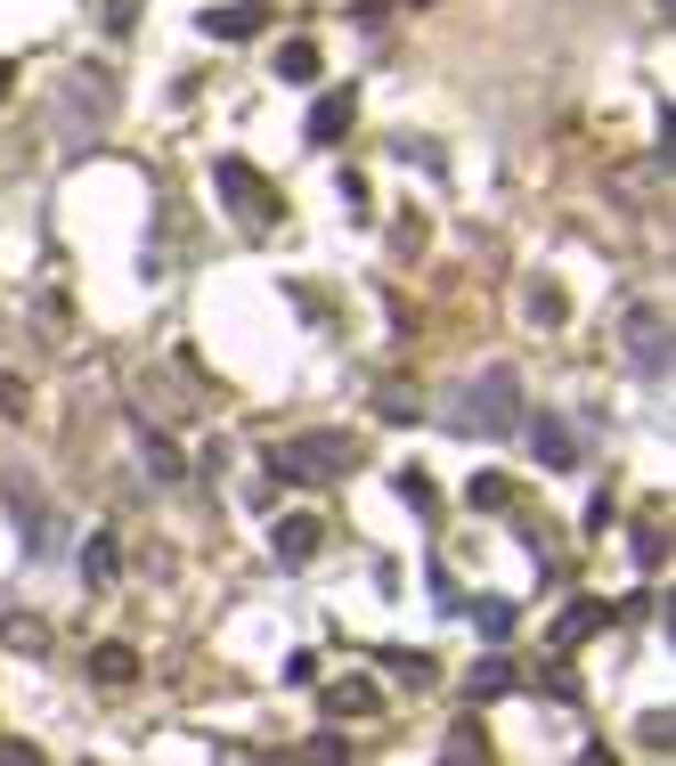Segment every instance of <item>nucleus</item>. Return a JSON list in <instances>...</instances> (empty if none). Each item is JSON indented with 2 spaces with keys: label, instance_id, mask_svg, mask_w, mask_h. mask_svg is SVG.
Segmentation results:
<instances>
[{
  "label": "nucleus",
  "instance_id": "nucleus-1",
  "mask_svg": "<svg viewBox=\"0 0 676 766\" xmlns=\"http://www.w3.org/2000/svg\"><path fill=\"white\" fill-rule=\"evenodd\" d=\"M514 424H522V376H514V367H481V376L457 391V432L505 441Z\"/></svg>",
  "mask_w": 676,
  "mask_h": 766
},
{
  "label": "nucleus",
  "instance_id": "nucleus-2",
  "mask_svg": "<svg viewBox=\"0 0 676 766\" xmlns=\"http://www.w3.org/2000/svg\"><path fill=\"white\" fill-rule=\"evenodd\" d=\"M351 457H359V449L342 441V432H302V441L270 449V473H277V482H335Z\"/></svg>",
  "mask_w": 676,
  "mask_h": 766
},
{
  "label": "nucleus",
  "instance_id": "nucleus-3",
  "mask_svg": "<svg viewBox=\"0 0 676 766\" xmlns=\"http://www.w3.org/2000/svg\"><path fill=\"white\" fill-rule=\"evenodd\" d=\"M0 498H9L17 530H25V554H41V563H50V554L66 547V522L50 514V498H41V489L25 482V473H9V482H0Z\"/></svg>",
  "mask_w": 676,
  "mask_h": 766
},
{
  "label": "nucleus",
  "instance_id": "nucleus-4",
  "mask_svg": "<svg viewBox=\"0 0 676 766\" xmlns=\"http://www.w3.org/2000/svg\"><path fill=\"white\" fill-rule=\"evenodd\" d=\"M212 188H220V204H229L237 220H277V213H285L277 188H270L244 155H220V163H212Z\"/></svg>",
  "mask_w": 676,
  "mask_h": 766
},
{
  "label": "nucleus",
  "instance_id": "nucleus-5",
  "mask_svg": "<svg viewBox=\"0 0 676 766\" xmlns=\"http://www.w3.org/2000/svg\"><path fill=\"white\" fill-rule=\"evenodd\" d=\"M628 367H636V376H661L668 367V310L661 302H628Z\"/></svg>",
  "mask_w": 676,
  "mask_h": 766
},
{
  "label": "nucleus",
  "instance_id": "nucleus-6",
  "mask_svg": "<svg viewBox=\"0 0 676 766\" xmlns=\"http://www.w3.org/2000/svg\"><path fill=\"white\" fill-rule=\"evenodd\" d=\"M196 25L212 33V41H253L261 25H270V0H237V9H204Z\"/></svg>",
  "mask_w": 676,
  "mask_h": 766
},
{
  "label": "nucleus",
  "instance_id": "nucleus-7",
  "mask_svg": "<svg viewBox=\"0 0 676 766\" xmlns=\"http://www.w3.org/2000/svg\"><path fill=\"white\" fill-rule=\"evenodd\" d=\"M530 449H538V465H555V473L579 465V441H570L563 417H530Z\"/></svg>",
  "mask_w": 676,
  "mask_h": 766
},
{
  "label": "nucleus",
  "instance_id": "nucleus-8",
  "mask_svg": "<svg viewBox=\"0 0 676 766\" xmlns=\"http://www.w3.org/2000/svg\"><path fill=\"white\" fill-rule=\"evenodd\" d=\"M270 538H277V554H285V563H310V554L326 547V522H318V514H285V522H277Z\"/></svg>",
  "mask_w": 676,
  "mask_h": 766
},
{
  "label": "nucleus",
  "instance_id": "nucleus-9",
  "mask_svg": "<svg viewBox=\"0 0 676 766\" xmlns=\"http://www.w3.org/2000/svg\"><path fill=\"white\" fill-rule=\"evenodd\" d=\"M326 710H335V718H383V686H367V677H335V686H326Z\"/></svg>",
  "mask_w": 676,
  "mask_h": 766
},
{
  "label": "nucleus",
  "instance_id": "nucleus-10",
  "mask_svg": "<svg viewBox=\"0 0 676 766\" xmlns=\"http://www.w3.org/2000/svg\"><path fill=\"white\" fill-rule=\"evenodd\" d=\"M351 122H359V90H326L318 107H310V139L326 148V139H342Z\"/></svg>",
  "mask_w": 676,
  "mask_h": 766
},
{
  "label": "nucleus",
  "instance_id": "nucleus-11",
  "mask_svg": "<svg viewBox=\"0 0 676 766\" xmlns=\"http://www.w3.org/2000/svg\"><path fill=\"white\" fill-rule=\"evenodd\" d=\"M115 571H122V538L90 530V538H81V579H90V587H115Z\"/></svg>",
  "mask_w": 676,
  "mask_h": 766
},
{
  "label": "nucleus",
  "instance_id": "nucleus-12",
  "mask_svg": "<svg viewBox=\"0 0 676 766\" xmlns=\"http://www.w3.org/2000/svg\"><path fill=\"white\" fill-rule=\"evenodd\" d=\"M603 619H611V612L596 604V595H579V604H570V612L555 619V652H579V645H587V636H596V628H603Z\"/></svg>",
  "mask_w": 676,
  "mask_h": 766
},
{
  "label": "nucleus",
  "instance_id": "nucleus-13",
  "mask_svg": "<svg viewBox=\"0 0 676 766\" xmlns=\"http://www.w3.org/2000/svg\"><path fill=\"white\" fill-rule=\"evenodd\" d=\"M81 669H90V686H107V693H115V686H131V677H139V652H131V645H98L90 660H81Z\"/></svg>",
  "mask_w": 676,
  "mask_h": 766
},
{
  "label": "nucleus",
  "instance_id": "nucleus-14",
  "mask_svg": "<svg viewBox=\"0 0 676 766\" xmlns=\"http://www.w3.org/2000/svg\"><path fill=\"white\" fill-rule=\"evenodd\" d=\"M522 310H530V326H563V319H570V302H563V285H555V278H530Z\"/></svg>",
  "mask_w": 676,
  "mask_h": 766
},
{
  "label": "nucleus",
  "instance_id": "nucleus-15",
  "mask_svg": "<svg viewBox=\"0 0 676 766\" xmlns=\"http://www.w3.org/2000/svg\"><path fill=\"white\" fill-rule=\"evenodd\" d=\"M139 457H148V473H155V482H188V457H179V449L163 441V432H139Z\"/></svg>",
  "mask_w": 676,
  "mask_h": 766
},
{
  "label": "nucleus",
  "instance_id": "nucleus-16",
  "mask_svg": "<svg viewBox=\"0 0 676 766\" xmlns=\"http://www.w3.org/2000/svg\"><path fill=\"white\" fill-rule=\"evenodd\" d=\"M465 506L505 514V506H514V473H473V482H465Z\"/></svg>",
  "mask_w": 676,
  "mask_h": 766
},
{
  "label": "nucleus",
  "instance_id": "nucleus-17",
  "mask_svg": "<svg viewBox=\"0 0 676 766\" xmlns=\"http://www.w3.org/2000/svg\"><path fill=\"white\" fill-rule=\"evenodd\" d=\"M514 619H522V604H505V595H481V604H473V628L489 636V645H505V636H514Z\"/></svg>",
  "mask_w": 676,
  "mask_h": 766
},
{
  "label": "nucleus",
  "instance_id": "nucleus-18",
  "mask_svg": "<svg viewBox=\"0 0 676 766\" xmlns=\"http://www.w3.org/2000/svg\"><path fill=\"white\" fill-rule=\"evenodd\" d=\"M0 645H17V652H50V628L25 612H0Z\"/></svg>",
  "mask_w": 676,
  "mask_h": 766
},
{
  "label": "nucleus",
  "instance_id": "nucleus-19",
  "mask_svg": "<svg viewBox=\"0 0 676 766\" xmlns=\"http://www.w3.org/2000/svg\"><path fill=\"white\" fill-rule=\"evenodd\" d=\"M277 74L285 82H318V41H277Z\"/></svg>",
  "mask_w": 676,
  "mask_h": 766
},
{
  "label": "nucleus",
  "instance_id": "nucleus-20",
  "mask_svg": "<svg viewBox=\"0 0 676 766\" xmlns=\"http://www.w3.org/2000/svg\"><path fill=\"white\" fill-rule=\"evenodd\" d=\"M465 693H473V701H498V693H514V669H505V660H498V652H489V660H481V669H473V677H465Z\"/></svg>",
  "mask_w": 676,
  "mask_h": 766
},
{
  "label": "nucleus",
  "instance_id": "nucleus-21",
  "mask_svg": "<svg viewBox=\"0 0 676 766\" xmlns=\"http://www.w3.org/2000/svg\"><path fill=\"white\" fill-rule=\"evenodd\" d=\"M400 498L416 506L424 522H433V514H440V489H433V473H424V465H407V473H400Z\"/></svg>",
  "mask_w": 676,
  "mask_h": 766
},
{
  "label": "nucleus",
  "instance_id": "nucleus-22",
  "mask_svg": "<svg viewBox=\"0 0 676 766\" xmlns=\"http://www.w3.org/2000/svg\"><path fill=\"white\" fill-rule=\"evenodd\" d=\"M383 669H392L400 686H433V652H383Z\"/></svg>",
  "mask_w": 676,
  "mask_h": 766
},
{
  "label": "nucleus",
  "instance_id": "nucleus-23",
  "mask_svg": "<svg viewBox=\"0 0 676 766\" xmlns=\"http://www.w3.org/2000/svg\"><path fill=\"white\" fill-rule=\"evenodd\" d=\"M448 758H489V734L473 726V718H457V726H448Z\"/></svg>",
  "mask_w": 676,
  "mask_h": 766
},
{
  "label": "nucleus",
  "instance_id": "nucleus-24",
  "mask_svg": "<svg viewBox=\"0 0 676 766\" xmlns=\"http://www.w3.org/2000/svg\"><path fill=\"white\" fill-rule=\"evenodd\" d=\"M25 408H33V391L17 384V376H0V417H25Z\"/></svg>",
  "mask_w": 676,
  "mask_h": 766
},
{
  "label": "nucleus",
  "instance_id": "nucleus-25",
  "mask_svg": "<svg viewBox=\"0 0 676 766\" xmlns=\"http://www.w3.org/2000/svg\"><path fill=\"white\" fill-rule=\"evenodd\" d=\"M139 25V0H107V33L122 41V33H131Z\"/></svg>",
  "mask_w": 676,
  "mask_h": 766
},
{
  "label": "nucleus",
  "instance_id": "nucleus-26",
  "mask_svg": "<svg viewBox=\"0 0 676 766\" xmlns=\"http://www.w3.org/2000/svg\"><path fill=\"white\" fill-rule=\"evenodd\" d=\"M636 563L652 571V563H668V547H661V530H636Z\"/></svg>",
  "mask_w": 676,
  "mask_h": 766
},
{
  "label": "nucleus",
  "instance_id": "nucleus-27",
  "mask_svg": "<svg viewBox=\"0 0 676 766\" xmlns=\"http://www.w3.org/2000/svg\"><path fill=\"white\" fill-rule=\"evenodd\" d=\"M17 90V66H9V57H0V98H9Z\"/></svg>",
  "mask_w": 676,
  "mask_h": 766
}]
</instances>
